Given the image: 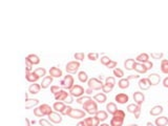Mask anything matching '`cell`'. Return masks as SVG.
Listing matches in <instances>:
<instances>
[{"label":"cell","mask_w":168,"mask_h":126,"mask_svg":"<svg viewBox=\"0 0 168 126\" xmlns=\"http://www.w3.org/2000/svg\"><path fill=\"white\" fill-rule=\"evenodd\" d=\"M79 67H80L79 61H70L66 64L65 69H66V71L67 73H69V74H75V73L78 71Z\"/></svg>","instance_id":"cell-5"},{"label":"cell","mask_w":168,"mask_h":126,"mask_svg":"<svg viewBox=\"0 0 168 126\" xmlns=\"http://www.w3.org/2000/svg\"><path fill=\"white\" fill-rule=\"evenodd\" d=\"M90 100H92L89 96H82V97H80V98H78L77 99V103L78 104H85L86 102H88V101H90Z\"/></svg>","instance_id":"cell-32"},{"label":"cell","mask_w":168,"mask_h":126,"mask_svg":"<svg viewBox=\"0 0 168 126\" xmlns=\"http://www.w3.org/2000/svg\"><path fill=\"white\" fill-rule=\"evenodd\" d=\"M134 64H136V60L134 59H127L125 62H124V67L127 69V71H132L134 68Z\"/></svg>","instance_id":"cell-25"},{"label":"cell","mask_w":168,"mask_h":126,"mask_svg":"<svg viewBox=\"0 0 168 126\" xmlns=\"http://www.w3.org/2000/svg\"><path fill=\"white\" fill-rule=\"evenodd\" d=\"M113 75H115L117 78H121V79H122L123 76H124V71H123L121 68L117 67V68H115V69H113Z\"/></svg>","instance_id":"cell-37"},{"label":"cell","mask_w":168,"mask_h":126,"mask_svg":"<svg viewBox=\"0 0 168 126\" xmlns=\"http://www.w3.org/2000/svg\"><path fill=\"white\" fill-rule=\"evenodd\" d=\"M102 90H103L104 94H106V92H110L113 90V87H110V86L106 85V84H104L103 87H102Z\"/></svg>","instance_id":"cell-48"},{"label":"cell","mask_w":168,"mask_h":126,"mask_svg":"<svg viewBox=\"0 0 168 126\" xmlns=\"http://www.w3.org/2000/svg\"><path fill=\"white\" fill-rule=\"evenodd\" d=\"M148 81H149L150 85H158L160 83V81H161V77H160V75L156 74V73H153V74H150L148 76Z\"/></svg>","instance_id":"cell-8"},{"label":"cell","mask_w":168,"mask_h":126,"mask_svg":"<svg viewBox=\"0 0 168 126\" xmlns=\"http://www.w3.org/2000/svg\"><path fill=\"white\" fill-rule=\"evenodd\" d=\"M92 126H99V123H100V120H99L98 118L96 117H92Z\"/></svg>","instance_id":"cell-50"},{"label":"cell","mask_w":168,"mask_h":126,"mask_svg":"<svg viewBox=\"0 0 168 126\" xmlns=\"http://www.w3.org/2000/svg\"><path fill=\"white\" fill-rule=\"evenodd\" d=\"M129 80L127 79V78H122L121 80L118 82V85H119L120 88H122V89H126V88H128L129 87Z\"/></svg>","instance_id":"cell-27"},{"label":"cell","mask_w":168,"mask_h":126,"mask_svg":"<svg viewBox=\"0 0 168 126\" xmlns=\"http://www.w3.org/2000/svg\"><path fill=\"white\" fill-rule=\"evenodd\" d=\"M84 124H85V126H92V118L84 119Z\"/></svg>","instance_id":"cell-49"},{"label":"cell","mask_w":168,"mask_h":126,"mask_svg":"<svg viewBox=\"0 0 168 126\" xmlns=\"http://www.w3.org/2000/svg\"><path fill=\"white\" fill-rule=\"evenodd\" d=\"M72 109H73V107H70V106H68V105H67L66 107H65L64 109H63V111H61V114L63 115V116H68V115L70 114Z\"/></svg>","instance_id":"cell-43"},{"label":"cell","mask_w":168,"mask_h":126,"mask_svg":"<svg viewBox=\"0 0 168 126\" xmlns=\"http://www.w3.org/2000/svg\"><path fill=\"white\" fill-rule=\"evenodd\" d=\"M35 73H36V75L38 76L39 78H42V77H46V69L44 67H38L35 69Z\"/></svg>","instance_id":"cell-33"},{"label":"cell","mask_w":168,"mask_h":126,"mask_svg":"<svg viewBox=\"0 0 168 126\" xmlns=\"http://www.w3.org/2000/svg\"><path fill=\"white\" fill-rule=\"evenodd\" d=\"M32 68H33V64H32L30 61H28V60L25 59V69H26V73H31Z\"/></svg>","instance_id":"cell-42"},{"label":"cell","mask_w":168,"mask_h":126,"mask_svg":"<svg viewBox=\"0 0 168 126\" xmlns=\"http://www.w3.org/2000/svg\"><path fill=\"white\" fill-rule=\"evenodd\" d=\"M151 58L162 59L163 58V53H151Z\"/></svg>","instance_id":"cell-46"},{"label":"cell","mask_w":168,"mask_h":126,"mask_svg":"<svg viewBox=\"0 0 168 126\" xmlns=\"http://www.w3.org/2000/svg\"><path fill=\"white\" fill-rule=\"evenodd\" d=\"M74 97H73V96H68V97H67V98L66 99H65V103H66V104H72V103H73V101H74Z\"/></svg>","instance_id":"cell-53"},{"label":"cell","mask_w":168,"mask_h":126,"mask_svg":"<svg viewBox=\"0 0 168 126\" xmlns=\"http://www.w3.org/2000/svg\"><path fill=\"white\" fill-rule=\"evenodd\" d=\"M155 123H156L157 126H167L168 125V118L167 117L157 118Z\"/></svg>","instance_id":"cell-26"},{"label":"cell","mask_w":168,"mask_h":126,"mask_svg":"<svg viewBox=\"0 0 168 126\" xmlns=\"http://www.w3.org/2000/svg\"><path fill=\"white\" fill-rule=\"evenodd\" d=\"M39 124L41 126H54L51 122H49V121L45 120V119H41V120L39 121Z\"/></svg>","instance_id":"cell-44"},{"label":"cell","mask_w":168,"mask_h":126,"mask_svg":"<svg viewBox=\"0 0 168 126\" xmlns=\"http://www.w3.org/2000/svg\"><path fill=\"white\" fill-rule=\"evenodd\" d=\"M144 65H145V67H146L147 71H148V69H151V68H152L153 63L151 61H147V62H145V63H144Z\"/></svg>","instance_id":"cell-51"},{"label":"cell","mask_w":168,"mask_h":126,"mask_svg":"<svg viewBox=\"0 0 168 126\" xmlns=\"http://www.w3.org/2000/svg\"><path fill=\"white\" fill-rule=\"evenodd\" d=\"M161 71L163 74L168 75V60H166V59H163L161 62Z\"/></svg>","instance_id":"cell-31"},{"label":"cell","mask_w":168,"mask_h":126,"mask_svg":"<svg viewBox=\"0 0 168 126\" xmlns=\"http://www.w3.org/2000/svg\"><path fill=\"white\" fill-rule=\"evenodd\" d=\"M40 89H41V85H40V84L33 83V84H31L30 87H28V92L32 94V95H36V94H38V92H40Z\"/></svg>","instance_id":"cell-19"},{"label":"cell","mask_w":168,"mask_h":126,"mask_svg":"<svg viewBox=\"0 0 168 126\" xmlns=\"http://www.w3.org/2000/svg\"><path fill=\"white\" fill-rule=\"evenodd\" d=\"M106 109H107V113H109L110 115H113L118 111V108H117V105L113 102H109L108 104L106 105Z\"/></svg>","instance_id":"cell-28"},{"label":"cell","mask_w":168,"mask_h":126,"mask_svg":"<svg viewBox=\"0 0 168 126\" xmlns=\"http://www.w3.org/2000/svg\"><path fill=\"white\" fill-rule=\"evenodd\" d=\"M87 58L90 61H96L97 59H99V54L98 53H89L88 55H87Z\"/></svg>","instance_id":"cell-39"},{"label":"cell","mask_w":168,"mask_h":126,"mask_svg":"<svg viewBox=\"0 0 168 126\" xmlns=\"http://www.w3.org/2000/svg\"><path fill=\"white\" fill-rule=\"evenodd\" d=\"M116 101L119 103V104H126L129 100V97L126 94H118V95L115 97Z\"/></svg>","instance_id":"cell-11"},{"label":"cell","mask_w":168,"mask_h":126,"mask_svg":"<svg viewBox=\"0 0 168 126\" xmlns=\"http://www.w3.org/2000/svg\"><path fill=\"white\" fill-rule=\"evenodd\" d=\"M162 113H163V106H161V105H156V106H153L149 111V114L151 115V116H153V117L160 116Z\"/></svg>","instance_id":"cell-16"},{"label":"cell","mask_w":168,"mask_h":126,"mask_svg":"<svg viewBox=\"0 0 168 126\" xmlns=\"http://www.w3.org/2000/svg\"><path fill=\"white\" fill-rule=\"evenodd\" d=\"M49 120H51V122H53V123H55V124H59L62 122L61 115H59L58 113H54V111H53L52 114L49 115Z\"/></svg>","instance_id":"cell-10"},{"label":"cell","mask_w":168,"mask_h":126,"mask_svg":"<svg viewBox=\"0 0 168 126\" xmlns=\"http://www.w3.org/2000/svg\"><path fill=\"white\" fill-rule=\"evenodd\" d=\"M34 115H35L36 117H42L43 114H42V111H41V109H40V107L34 108Z\"/></svg>","instance_id":"cell-45"},{"label":"cell","mask_w":168,"mask_h":126,"mask_svg":"<svg viewBox=\"0 0 168 126\" xmlns=\"http://www.w3.org/2000/svg\"><path fill=\"white\" fill-rule=\"evenodd\" d=\"M39 107H40V109H41V111H42L43 116H49V114H52L53 113L52 107H51L49 104H42V105H40Z\"/></svg>","instance_id":"cell-22"},{"label":"cell","mask_w":168,"mask_h":126,"mask_svg":"<svg viewBox=\"0 0 168 126\" xmlns=\"http://www.w3.org/2000/svg\"><path fill=\"white\" fill-rule=\"evenodd\" d=\"M74 57H75V59L78 60V61H82V60H84V58H85V55H84L83 53H76Z\"/></svg>","instance_id":"cell-41"},{"label":"cell","mask_w":168,"mask_h":126,"mask_svg":"<svg viewBox=\"0 0 168 126\" xmlns=\"http://www.w3.org/2000/svg\"><path fill=\"white\" fill-rule=\"evenodd\" d=\"M128 126H139L138 124H130V125H128Z\"/></svg>","instance_id":"cell-62"},{"label":"cell","mask_w":168,"mask_h":126,"mask_svg":"<svg viewBox=\"0 0 168 126\" xmlns=\"http://www.w3.org/2000/svg\"><path fill=\"white\" fill-rule=\"evenodd\" d=\"M101 126H110L109 124H106V123H103V124H101Z\"/></svg>","instance_id":"cell-61"},{"label":"cell","mask_w":168,"mask_h":126,"mask_svg":"<svg viewBox=\"0 0 168 126\" xmlns=\"http://www.w3.org/2000/svg\"><path fill=\"white\" fill-rule=\"evenodd\" d=\"M123 121H124V120L113 118V119L110 120V126H122L123 125Z\"/></svg>","instance_id":"cell-35"},{"label":"cell","mask_w":168,"mask_h":126,"mask_svg":"<svg viewBox=\"0 0 168 126\" xmlns=\"http://www.w3.org/2000/svg\"><path fill=\"white\" fill-rule=\"evenodd\" d=\"M134 101L136 104L138 105H142L143 104V102L145 101V96H144L143 92H136L134 94Z\"/></svg>","instance_id":"cell-7"},{"label":"cell","mask_w":168,"mask_h":126,"mask_svg":"<svg viewBox=\"0 0 168 126\" xmlns=\"http://www.w3.org/2000/svg\"><path fill=\"white\" fill-rule=\"evenodd\" d=\"M49 76H52L53 78H60L62 77V71L56 66H53L49 69Z\"/></svg>","instance_id":"cell-14"},{"label":"cell","mask_w":168,"mask_h":126,"mask_svg":"<svg viewBox=\"0 0 168 126\" xmlns=\"http://www.w3.org/2000/svg\"><path fill=\"white\" fill-rule=\"evenodd\" d=\"M52 83H53V77L52 76H46V77L43 78L42 83L40 84V85H41V88L45 89V88H47Z\"/></svg>","instance_id":"cell-17"},{"label":"cell","mask_w":168,"mask_h":126,"mask_svg":"<svg viewBox=\"0 0 168 126\" xmlns=\"http://www.w3.org/2000/svg\"><path fill=\"white\" fill-rule=\"evenodd\" d=\"M65 107H66V105H65L64 102H60V101L55 102L54 105H53V108H54L56 111H58V113H61Z\"/></svg>","instance_id":"cell-23"},{"label":"cell","mask_w":168,"mask_h":126,"mask_svg":"<svg viewBox=\"0 0 168 126\" xmlns=\"http://www.w3.org/2000/svg\"><path fill=\"white\" fill-rule=\"evenodd\" d=\"M76 126H85V124H84V121H80L79 123L77 124Z\"/></svg>","instance_id":"cell-59"},{"label":"cell","mask_w":168,"mask_h":126,"mask_svg":"<svg viewBox=\"0 0 168 126\" xmlns=\"http://www.w3.org/2000/svg\"><path fill=\"white\" fill-rule=\"evenodd\" d=\"M150 83L148 79L147 78H143V79H140L139 80V87H140L142 90H147V89H149L150 87Z\"/></svg>","instance_id":"cell-13"},{"label":"cell","mask_w":168,"mask_h":126,"mask_svg":"<svg viewBox=\"0 0 168 126\" xmlns=\"http://www.w3.org/2000/svg\"><path fill=\"white\" fill-rule=\"evenodd\" d=\"M78 79H79L80 82H82V83H85V82H88V76L86 74L85 71H80L79 74H78Z\"/></svg>","instance_id":"cell-30"},{"label":"cell","mask_w":168,"mask_h":126,"mask_svg":"<svg viewBox=\"0 0 168 126\" xmlns=\"http://www.w3.org/2000/svg\"><path fill=\"white\" fill-rule=\"evenodd\" d=\"M138 78H139V76H138V75H130V76H128V77H127V79H128V80H130V79H138Z\"/></svg>","instance_id":"cell-56"},{"label":"cell","mask_w":168,"mask_h":126,"mask_svg":"<svg viewBox=\"0 0 168 126\" xmlns=\"http://www.w3.org/2000/svg\"><path fill=\"white\" fill-rule=\"evenodd\" d=\"M134 69L136 71H138L139 74H145V73H147V68L145 67V65L142 64V63H139V62H136Z\"/></svg>","instance_id":"cell-18"},{"label":"cell","mask_w":168,"mask_h":126,"mask_svg":"<svg viewBox=\"0 0 168 126\" xmlns=\"http://www.w3.org/2000/svg\"><path fill=\"white\" fill-rule=\"evenodd\" d=\"M136 61L139 62V63H142V64H144L145 62L149 61V56L147 55V54H145V53H143V54H140V55H139L137 58H136Z\"/></svg>","instance_id":"cell-24"},{"label":"cell","mask_w":168,"mask_h":126,"mask_svg":"<svg viewBox=\"0 0 168 126\" xmlns=\"http://www.w3.org/2000/svg\"><path fill=\"white\" fill-rule=\"evenodd\" d=\"M146 126H155V125H153V124H152V123H151V122H147Z\"/></svg>","instance_id":"cell-60"},{"label":"cell","mask_w":168,"mask_h":126,"mask_svg":"<svg viewBox=\"0 0 168 126\" xmlns=\"http://www.w3.org/2000/svg\"><path fill=\"white\" fill-rule=\"evenodd\" d=\"M60 84H61V86L63 87V88L70 90V89H72V87L75 85V84H74L73 76H70V75H67V76H65L64 79H63V80L60 82Z\"/></svg>","instance_id":"cell-4"},{"label":"cell","mask_w":168,"mask_h":126,"mask_svg":"<svg viewBox=\"0 0 168 126\" xmlns=\"http://www.w3.org/2000/svg\"><path fill=\"white\" fill-rule=\"evenodd\" d=\"M85 92L84 88H83L81 85H78V84H75V85L72 87V89L69 90V94L70 96H73V97H76L77 99L80 98V97H82L83 94Z\"/></svg>","instance_id":"cell-3"},{"label":"cell","mask_w":168,"mask_h":126,"mask_svg":"<svg viewBox=\"0 0 168 126\" xmlns=\"http://www.w3.org/2000/svg\"><path fill=\"white\" fill-rule=\"evenodd\" d=\"M83 108L85 109L86 113H88L89 115H96L97 111H98V106H97V103L95 101H90L86 102L85 104H83Z\"/></svg>","instance_id":"cell-1"},{"label":"cell","mask_w":168,"mask_h":126,"mask_svg":"<svg viewBox=\"0 0 168 126\" xmlns=\"http://www.w3.org/2000/svg\"><path fill=\"white\" fill-rule=\"evenodd\" d=\"M25 78H26V80H28V82H31V83H36L37 81L39 80V77L37 76L35 71L26 73V74H25Z\"/></svg>","instance_id":"cell-15"},{"label":"cell","mask_w":168,"mask_h":126,"mask_svg":"<svg viewBox=\"0 0 168 126\" xmlns=\"http://www.w3.org/2000/svg\"><path fill=\"white\" fill-rule=\"evenodd\" d=\"M25 59H26L28 61L31 62L33 65H37V64H39V63H40L39 57H38L37 55H35V54H31V55H28Z\"/></svg>","instance_id":"cell-21"},{"label":"cell","mask_w":168,"mask_h":126,"mask_svg":"<svg viewBox=\"0 0 168 126\" xmlns=\"http://www.w3.org/2000/svg\"><path fill=\"white\" fill-rule=\"evenodd\" d=\"M163 85H164V87L168 88V77H166L165 79L163 80Z\"/></svg>","instance_id":"cell-55"},{"label":"cell","mask_w":168,"mask_h":126,"mask_svg":"<svg viewBox=\"0 0 168 126\" xmlns=\"http://www.w3.org/2000/svg\"><path fill=\"white\" fill-rule=\"evenodd\" d=\"M110 61H111V59H109V57H107V56H103V57L101 58V63L103 65H105V66H107Z\"/></svg>","instance_id":"cell-40"},{"label":"cell","mask_w":168,"mask_h":126,"mask_svg":"<svg viewBox=\"0 0 168 126\" xmlns=\"http://www.w3.org/2000/svg\"><path fill=\"white\" fill-rule=\"evenodd\" d=\"M96 117L98 118L100 121H105L107 118H108V114L104 111H97V114H96Z\"/></svg>","instance_id":"cell-29"},{"label":"cell","mask_w":168,"mask_h":126,"mask_svg":"<svg viewBox=\"0 0 168 126\" xmlns=\"http://www.w3.org/2000/svg\"><path fill=\"white\" fill-rule=\"evenodd\" d=\"M85 92H86V94H87V95H92V89H90V88L86 89Z\"/></svg>","instance_id":"cell-58"},{"label":"cell","mask_w":168,"mask_h":126,"mask_svg":"<svg viewBox=\"0 0 168 126\" xmlns=\"http://www.w3.org/2000/svg\"><path fill=\"white\" fill-rule=\"evenodd\" d=\"M39 104L38 99H28V94H25V108H32Z\"/></svg>","instance_id":"cell-9"},{"label":"cell","mask_w":168,"mask_h":126,"mask_svg":"<svg viewBox=\"0 0 168 126\" xmlns=\"http://www.w3.org/2000/svg\"><path fill=\"white\" fill-rule=\"evenodd\" d=\"M134 118L136 119H139L140 118V115H141V106H139V107L137 108V111H134Z\"/></svg>","instance_id":"cell-52"},{"label":"cell","mask_w":168,"mask_h":126,"mask_svg":"<svg viewBox=\"0 0 168 126\" xmlns=\"http://www.w3.org/2000/svg\"><path fill=\"white\" fill-rule=\"evenodd\" d=\"M68 117L73 118V119H77V120H80L82 118H85V111H81V109H77V108H73L70 114L68 115Z\"/></svg>","instance_id":"cell-6"},{"label":"cell","mask_w":168,"mask_h":126,"mask_svg":"<svg viewBox=\"0 0 168 126\" xmlns=\"http://www.w3.org/2000/svg\"><path fill=\"white\" fill-rule=\"evenodd\" d=\"M94 100L97 101L98 103H101V104H102V103H105V101L107 100L106 95H105L104 92H99V94L94 96Z\"/></svg>","instance_id":"cell-20"},{"label":"cell","mask_w":168,"mask_h":126,"mask_svg":"<svg viewBox=\"0 0 168 126\" xmlns=\"http://www.w3.org/2000/svg\"><path fill=\"white\" fill-rule=\"evenodd\" d=\"M59 90H61V89H60V86L53 85L52 87H51V92H53L54 95H56V94H57V92H58Z\"/></svg>","instance_id":"cell-47"},{"label":"cell","mask_w":168,"mask_h":126,"mask_svg":"<svg viewBox=\"0 0 168 126\" xmlns=\"http://www.w3.org/2000/svg\"><path fill=\"white\" fill-rule=\"evenodd\" d=\"M113 118H116V119H121V120H124L125 118V113L122 111V109H118V111L113 115Z\"/></svg>","instance_id":"cell-34"},{"label":"cell","mask_w":168,"mask_h":126,"mask_svg":"<svg viewBox=\"0 0 168 126\" xmlns=\"http://www.w3.org/2000/svg\"><path fill=\"white\" fill-rule=\"evenodd\" d=\"M68 96H69L68 95V92H65L64 89H61V90H59V92L55 95V99L57 101L62 102V101H65V99H66Z\"/></svg>","instance_id":"cell-12"},{"label":"cell","mask_w":168,"mask_h":126,"mask_svg":"<svg viewBox=\"0 0 168 126\" xmlns=\"http://www.w3.org/2000/svg\"><path fill=\"white\" fill-rule=\"evenodd\" d=\"M25 126H31V122L28 118H25Z\"/></svg>","instance_id":"cell-57"},{"label":"cell","mask_w":168,"mask_h":126,"mask_svg":"<svg viewBox=\"0 0 168 126\" xmlns=\"http://www.w3.org/2000/svg\"><path fill=\"white\" fill-rule=\"evenodd\" d=\"M139 106H140V105H138V104H129L128 106H127V108H126V109H127V111H128V113H130V114H134V111H137V108L139 107Z\"/></svg>","instance_id":"cell-38"},{"label":"cell","mask_w":168,"mask_h":126,"mask_svg":"<svg viewBox=\"0 0 168 126\" xmlns=\"http://www.w3.org/2000/svg\"><path fill=\"white\" fill-rule=\"evenodd\" d=\"M105 84L113 88V86L116 85V79H115V77H107L106 80H105Z\"/></svg>","instance_id":"cell-36"},{"label":"cell","mask_w":168,"mask_h":126,"mask_svg":"<svg viewBox=\"0 0 168 126\" xmlns=\"http://www.w3.org/2000/svg\"><path fill=\"white\" fill-rule=\"evenodd\" d=\"M117 66V62L116 61H113V60H111V61L109 62V63H108V65H107L106 67H108V68H113V67H116Z\"/></svg>","instance_id":"cell-54"},{"label":"cell","mask_w":168,"mask_h":126,"mask_svg":"<svg viewBox=\"0 0 168 126\" xmlns=\"http://www.w3.org/2000/svg\"><path fill=\"white\" fill-rule=\"evenodd\" d=\"M87 85H88V88L92 89V90H99V89H102L104 84L102 83V81L97 78H92L88 80Z\"/></svg>","instance_id":"cell-2"}]
</instances>
